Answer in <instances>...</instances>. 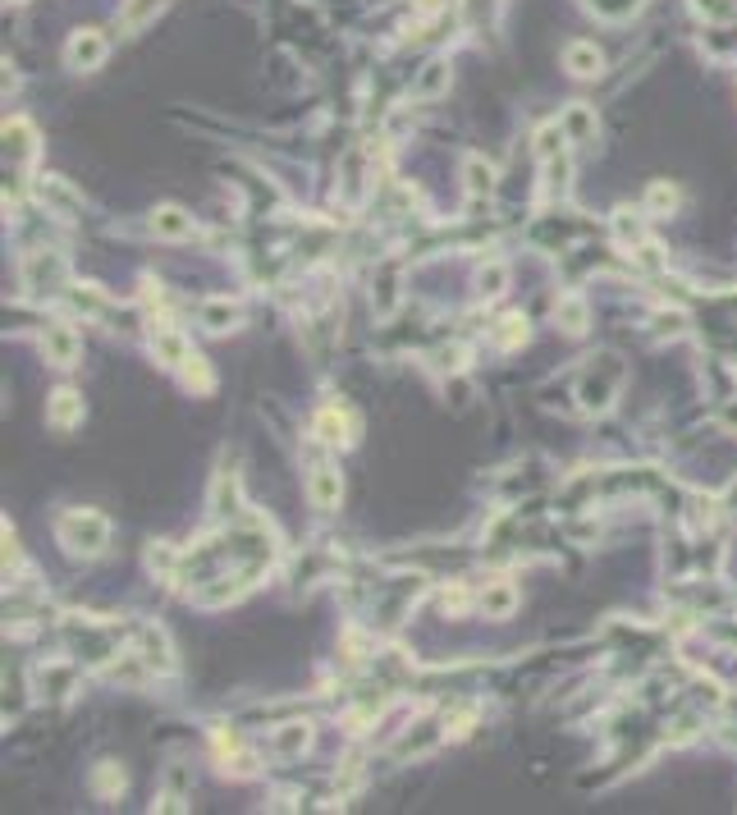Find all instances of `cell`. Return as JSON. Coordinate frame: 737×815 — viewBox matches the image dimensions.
I'll list each match as a JSON object with an SVG mask.
<instances>
[{"mask_svg": "<svg viewBox=\"0 0 737 815\" xmlns=\"http://www.w3.org/2000/svg\"><path fill=\"white\" fill-rule=\"evenodd\" d=\"M42 348H46V362H55V367H74L78 353H83V339H78L74 326H46Z\"/></svg>", "mask_w": 737, "mask_h": 815, "instance_id": "3", "label": "cell"}, {"mask_svg": "<svg viewBox=\"0 0 737 815\" xmlns=\"http://www.w3.org/2000/svg\"><path fill=\"white\" fill-rule=\"evenodd\" d=\"M467 174H472V193H481V188H490V179H495V170H490V165H481L477 156L467 161Z\"/></svg>", "mask_w": 737, "mask_h": 815, "instance_id": "19", "label": "cell"}, {"mask_svg": "<svg viewBox=\"0 0 737 815\" xmlns=\"http://www.w3.org/2000/svg\"><path fill=\"white\" fill-rule=\"evenodd\" d=\"M504 284H509V271H504V261H490L486 271H481V289H486V294H504Z\"/></svg>", "mask_w": 737, "mask_h": 815, "instance_id": "17", "label": "cell"}, {"mask_svg": "<svg viewBox=\"0 0 737 815\" xmlns=\"http://www.w3.org/2000/svg\"><path fill=\"white\" fill-rule=\"evenodd\" d=\"M165 0H124V14H120V28L124 33H133V28H142L147 19H156L161 14Z\"/></svg>", "mask_w": 737, "mask_h": 815, "instance_id": "11", "label": "cell"}, {"mask_svg": "<svg viewBox=\"0 0 737 815\" xmlns=\"http://www.w3.org/2000/svg\"><path fill=\"white\" fill-rule=\"evenodd\" d=\"M152 348H156V362H165V367H174V371H184L188 358H193L188 339L174 326H152Z\"/></svg>", "mask_w": 737, "mask_h": 815, "instance_id": "4", "label": "cell"}, {"mask_svg": "<svg viewBox=\"0 0 737 815\" xmlns=\"http://www.w3.org/2000/svg\"><path fill=\"white\" fill-rule=\"evenodd\" d=\"M33 138H37V133H33V124H28V120H5V142H10L19 156H28L37 147Z\"/></svg>", "mask_w": 737, "mask_h": 815, "instance_id": "12", "label": "cell"}, {"mask_svg": "<svg viewBox=\"0 0 737 815\" xmlns=\"http://www.w3.org/2000/svg\"><path fill=\"white\" fill-rule=\"evenodd\" d=\"M513 605H518V591H513L509 582H490V587L481 591V614H486V619H509Z\"/></svg>", "mask_w": 737, "mask_h": 815, "instance_id": "10", "label": "cell"}, {"mask_svg": "<svg viewBox=\"0 0 737 815\" xmlns=\"http://www.w3.org/2000/svg\"><path fill=\"white\" fill-rule=\"evenodd\" d=\"M307 742H312V733H307V724H284V729L275 733V747H280L284 756H293V751H303Z\"/></svg>", "mask_w": 737, "mask_h": 815, "instance_id": "15", "label": "cell"}, {"mask_svg": "<svg viewBox=\"0 0 737 815\" xmlns=\"http://www.w3.org/2000/svg\"><path fill=\"white\" fill-rule=\"evenodd\" d=\"M445 83H449V69L435 60V65H426L422 83H417V97H440V92H445Z\"/></svg>", "mask_w": 737, "mask_h": 815, "instance_id": "16", "label": "cell"}, {"mask_svg": "<svg viewBox=\"0 0 737 815\" xmlns=\"http://www.w3.org/2000/svg\"><path fill=\"white\" fill-rule=\"evenodd\" d=\"M202 321H206V330H234V321H239V307H229V303H206L202 307Z\"/></svg>", "mask_w": 737, "mask_h": 815, "instance_id": "13", "label": "cell"}, {"mask_svg": "<svg viewBox=\"0 0 737 815\" xmlns=\"http://www.w3.org/2000/svg\"><path fill=\"white\" fill-rule=\"evenodd\" d=\"M600 65H605V55H600L591 42H573V46L564 51V69H568L573 78H596Z\"/></svg>", "mask_w": 737, "mask_h": 815, "instance_id": "7", "label": "cell"}, {"mask_svg": "<svg viewBox=\"0 0 737 815\" xmlns=\"http://www.w3.org/2000/svg\"><path fill=\"white\" fill-rule=\"evenodd\" d=\"M106 37L97 33V28H78L74 37H69V46H65V60H69V69H78V74H92V69H101L106 65Z\"/></svg>", "mask_w": 737, "mask_h": 815, "instance_id": "2", "label": "cell"}, {"mask_svg": "<svg viewBox=\"0 0 737 815\" xmlns=\"http://www.w3.org/2000/svg\"><path fill=\"white\" fill-rule=\"evenodd\" d=\"M307 500H312L321 513H335L339 500H344V481H339V472L335 468H316L312 477H307Z\"/></svg>", "mask_w": 737, "mask_h": 815, "instance_id": "5", "label": "cell"}, {"mask_svg": "<svg viewBox=\"0 0 737 815\" xmlns=\"http://www.w3.org/2000/svg\"><path fill=\"white\" fill-rule=\"evenodd\" d=\"M46 422H51L55 431H74V426L83 422V399H78L74 390H55L51 399H46Z\"/></svg>", "mask_w": 737, "mask_h": 815, "instance_id": "6", "label": "cell"}, {"mask_svg": "<svg viewBox=\"0 0 737 815\" xmlns=\"http://www.w3.org/2000/svg\"><path fill=\"white\" fill-rule=\"evenodd\" d=\"M152 234L156 239H193V216H184L179 207H161L152 216Z\"/></svg>", "mask_w": 737, "mask_h": 815, "instance_id": "8", "label": "cell"}, {"mask_svg": "<svg viewBox=\"0 0 737 815\" xmlns=\"http://www.w3.org/2000/svg\"><path fill=\"white\" fill-rule=\"evenodd\" d=\"M316 435L326 445H353V417L339 413V408H326V413L316 417Z\"/></svg>", "mask_w": 737, "mask_h": 815, "instance_id": "9", "label": "cell"}, {"mask_svg": "<svg viewBox=\"0 0 737 815\" xmlns=\"http://www.w3.org/2000/svg\"><path fill=\"white\" fill-rule=\"evenodd\" d=\"M499 326H504V330H499V339H504V344H518V339H527V321H522V316H504Z\"/></svg>", "mask_w": 737, "mask_h": 815, "instance_id": "18", "label": "cell"}, {"mask_svg": "<svg viewBox=\"0 0 737 815\" xmlns=\"http://www.w3.org/2000/svg\"><path fill=\"white\" fill-rule=\"evenodd\" d=\"M554 316L564 321V330H573L577 335V330L586 326V303L582 298H559V303H554Z\"/></svg>", "mask_w": 737, "mask_h": 815, "instance_id": "14", "label": "cell"}, {"mask_svg": "<svg viewBox=\"0 0 737 815\" xmlns=\"http://www.w3.org/2000/svg\"><path fill=\"white\" fill-rule=\"evenodd\" d=\"M651 202H655V207H673V188L655 184V188H651Z\"/></svg>", "mask_w": 737, "mask_h": 815, "instance_id": "20", "label": "cell"}, {"mask_svg": "<svg viewBox=\"0 0 737 815\" xmlns=\"http://www.w3.org/2000/svg\"><path fill=\"white\" fill-rule=\"evenodd\" d=\"M55 536H60V545L74 559H97L110 545V522L97 509H69L60 518V527H55Z\"/></svg>", "mask_w": 737, "mask_h": 815, "instance_id": "1", "label": "cell"}]
</instances>
